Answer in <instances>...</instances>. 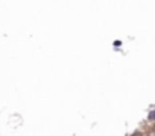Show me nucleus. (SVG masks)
I'll return each mask as SVG.
<instances>
[{"label": "nucleus", "instance_id": "2", "mask_svg": "<svg viewBox=\"0 0 155 136\" xmlns=\"http://www.w3.org/2000/svg\"><path fill=\"white\" fill-rule=\"evenodd\" d=\"M120 44H122V42H120V41H114V45H116V47H117V45H119V47H120Z\"/></svg>", "mask_w": 155, "mask_h": 136}, {"label": "nucleus", "instance_id": "1", "mask_svg": "<svg viewBox=\"0 0 155 136\" xmlns=\"http://www.w3.org/2000/svg\"><path fill=\"white\" fill-rule=\"evenodd\" d=\"M153 119H155V112L150 110V112H149V121H153Z\"/></svg>", "mask_w": 155, "mask_h": 136}]
</instances>
